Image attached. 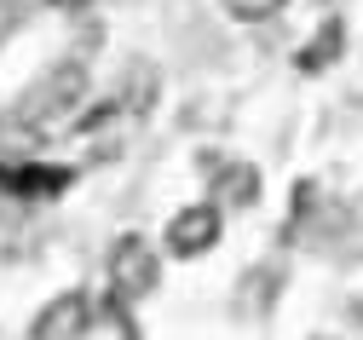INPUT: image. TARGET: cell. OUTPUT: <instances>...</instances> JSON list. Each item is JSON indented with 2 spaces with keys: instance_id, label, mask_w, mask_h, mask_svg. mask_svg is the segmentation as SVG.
I'll use <instances>...</instances> for the list:
<instances>
[{
  "instance_id": "cell-1",
  "label": "cell",
  "mask_w": 363,
  "mask_h": 340,
  "mask_svg": "<svg viewBox=\"0 0 363 340\" xmlns=\"http://www.w3.org/2000/svg\"><path fill=\"white\" fill-rule=\"evenodd\" d=\"M104 271H110L116 312H133V306H139L150 288H156V277H162V254H156V242H150L145 231H121V236L110 242Z\"/></svg>"
},
{
  "instance_id": "cell-2",
  "label": "cell",
  "mask_w": 363,
  "mask_h": 340,
  "mask_svg": "<svg viewBox=\"0 0 363 340\" xmlns=\"http://www.w3.org/2000/svg\"><path fill=\"white\" fill-rule=\"evenodd\" d=\"M86 99V64H52L35 87H23L18 99V121L23 127H58L64 116H75V104Z\"/></svg>"
},
{
  "instance_id": "cell-3",
  "label": "cell",
  "mask_w": 363,
  "mask_h": 340,
  "mask_svg": "<svg viewBox=\"0 0 363 340\" xmlns=\"http://www.w3.org/2000/svg\"><path fill=\"white\" fill-rule=\"evenodd\" d=\"M219 236H225V214L213 202H191L167 219V260H202Z\"/></svg>"
},
{
  "instance_id": "cell-4",
  "label": "cell",
  "mask_w": 363,
  "mask_h": 340,
  "mask_svg": "<svg viewBox=\"0 0 363 340\" xmlns=\"http://www.w3.org/2000/svg\"><path fill=\"white\" fill-rule=\"evenodd\" d=\"M93 329V295L86 288H64L58 300H47L29 323V340H81Z\"/></svg>"
},
{
  "instance_id": "cell-5",
  "label": "cell",
  "mask_w": 363,
  "mask_h": 340,
  "mask_svg": "<svg viewBox=\"0 0 363 340\" xmlns=\"http://www.w3.org/2000/svg\"><path fill=\"white\" fill-rule=\"evenodd\" d=\"M259 190H265V179H259L254 162H225V168H213V208H219V214H225V208H254Z\"/></svg>"
},
{
  "instance_id": "cell-6",
  "label": "cell",
  "mask_w": 363,
  "mask_h": 340,
  "mask_svg": "<svg viewBox=\"0 0 363 340\" xmlns=\"http://www.w3.org/2000/svg\"><path fill=\"white\" fill-rule=\"evenodd\" d=\"M340 53H346V18H340V12H329L323 23H317V35L294 53V70H300V75H323Z\"/></svg>"
},
{
  "instance_id": "cell-7",
  "label": "cell",
  "mask_w": 363,
  "mask_h": 340,
  "mask_svg": "<svg viewBox=\"0 0 363 340\" xmlns=\"http://www.w3.org/2000/svg\"><path fill=\"white\" fill-rule=\"evenodd\" d=\"M0 185L18 197H58V190H69V168H18V173H0Z\"/></svg>"
},
{
  "instance_id": "cell-8",
  "label": "cell",
  "mask_w": 363,
  "mask_h": 340,
  "mask_svg": "<svg viewBox=\"0 0 363 340\" xmlns=\"http://www.w3.org/2000/svg\"><path fill=\"white\" fill-rule=\"evenodd\" d=\"M289 6V0H225V12H231L237 23H265V18H277Z\"/></svg>"
},
{
  "instance_id": "cell-9",
  "label": "cell",
  "mask_w": 363,
  "mask_h": 340,
  "mask_svg": "<svg viewBox=\"0 0 363 340\" xmlns=\"http://www.w3.org/2000/svg\"><path fill=\"white\" fill-rule=\"evenodd\" d=\"M47 6H58V12H86L93 0H47Z\"/></svg>"
},
{
  "instance_id": "cell-10",
  "label": "cell",
  "mask_w": 363,
  "mask_h": 340,
  "mask_svg": "<svg viewBox=\"0 0 363 340\" xmlns=\"http://www.w3.org/2000/svg\"><path fill=\"white\" fill-rule=\"evenodd\" d=\"M116 317H121V323H127V312H116ZM121 340H139V329H133V323H127V334H121Z\"/></svg>"
}]
</instances>
